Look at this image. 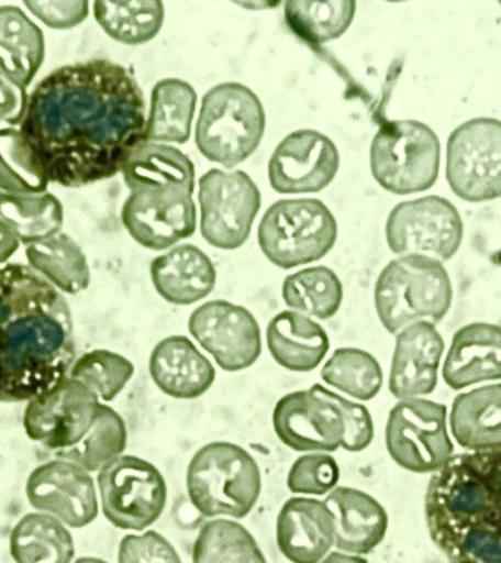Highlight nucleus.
<instances>
[{"mask_svg": "<svg viewBox=\"0 0 501 563\" xmlns=\"http://www.w3.org/2000/svg\"><path fill=\"white\" fill-rule=\"evenodd\" d=\"M20 131L48 184L87 187L122 172L145 143L143 90L113 60L64 65L35 84Z\"/></svg>", "mask_w": 501, "mask_h": 563, "instance_id": "1", "label": "nucleus"}, {"mask_svg": "<svg viewBox=\"0 0 501 563\" xmlns=\"http://www.w3.org/2000/svg\"><path fill=\"white\" fill-rule=\"evenodd\" d=\"M77 360L64 294L29 264L0 266V402H24L69 376Z\"/></svg>", "mask_w": 501, "mask_h": 563, "instance_id": "2", "label": "nucleus"}, {"mask_svg": "<svg viewBox=\"0 0 501 563\" xmlns=\"http://www.w3.org/2000/svg\"><path fill=\"white\" fill-rule=\"evenodd\" d=\"M424 508L447 563H501V451L456 453L431 477Z\"/></svg>", "mask_w": 501, "mask_h": 563, "instance_id": "3", "label": "nucleus"}, {"mask_svg": "<svg viewBox=\"0 0 501 563\" xmlns=\"http://www.w3.org/2000/svg\"><path fill=\"white\" fill-rule=\"evenodd\" d=\"M187 492L202 517L242 519L253 512L261 496V468L241 444L210 442L189 461Z\"/></svg>", "mask_w": 501, "mask_h": 563, "instance_id": "4", "label": "nucleus"}, {"mask_svg": "<svg viewBox=\"0 0 501 563\" xmlns=\"http://www.w3.org/2000/svg\"><path fill=\"white\" fill-rule=\"evenodd\" d=\"M452 302L453 286L446 267L424 255L391 260L374 288L378 319L390 334H398L417 321L439 323Z\"/></svg>", "mask_w": 501, "mask_h": 563, "instance_id": "5", "label": "nucleus"}, {"mask_svg": "<svg viewBox=\"0 0 501 563\" xmlns=\"http://www.w3.org/2000/svg\"><path fill=\"white\" fill-rule=\"evenodd\" d=\"M266 131L258 96L240 82H222L202 97L196 144L210 162L232 169L253 156Z\"/></svg>", "mask_w": 501, "mask_h": 563, "instance_id": "6", "label": "nucleus"}, {"mask_svg": "<svg viewBox=\"0 0 501 563\" xmlns=\"http://www.w3.org/2000/svg\"><path fill=\"white\" fill-rule=\"evenodd\" d=\"M442 143L433 128L415 119L387 121L369 147L372 178L396 196L426 191L437 183Z\"/></svg>", "mask_w": 501, "mask_h": 563, "instance_id": "7", "label": "nucleus"}, {"mask_svg": "<svg viewBox=\"0 0 501 563\" xmlns=\"http://www.w3.org/2000/svg\"><path fill=\"white\" fill-rule=\"evenodd\" d=\"M336 240V219L319 198L276 201L258 227L259 249L268 262L285 271L319 262Z\"/></svg>", "mask_w": 501, "mask_h": 563, "instance_id": "8", "label": "nucleus"}, {"mask_svg": "<svg viewBox=\"0 0 501 563\" xmlns=\"http://www.w3.org/2000/svg\"><path fill=\"white\" fill-rule=\"evenodd\" d=\"M101 510L119 530L143 532L158 521L167 505V483L144 457H114L97 475Z\"/></svg>", "mask_w": 501, "mask_h": 563, "instance_id": "9", "label": "nucleus"}, {"mask_svg": "<svg viewBox=\"0 0 501 563\" xmlns=\"http://www.w3.org/2000/svg\"><path fill=\"white\" fill-rule=\"evenodd\" d=\"M446 179L452 192L468 202L501 198V121L474 118L448 135Z\"/></svg>", "mask_w": 501, "mask_h": 563, "instance_id": "10", "label": "nucleus"}, {"mask_svg": "<svg viewBox=\"0 0 501 563\" xmlns=\"http://www.w3.org/2000/svg\"><path fill=\"white\" fill-rule=\"evenodd\" d=\"M385 439L391 460L416 474L435 473L455 452L446 405L428 399H400L390 409Z\"/></svg>", "mask_w": 501, "mask_h": 563, "instance_id": "11", "label": "nucleus"}, {"mask_svg": "<svg viewBox=\"0 0 501 563\" xmlns=\"http://www.w3.org/2000/svg\"><path fill=\"white\" fill-rule=\"evenodd\" d=\"M464 232L459 210L439 196L399 202L386 222V240L391 253L399 257L424 255L442 263L455 257Z\"/></svg>", "mask_w": 501, "mask_h": 563, "instance_id": "12", "label": "nucleus"}, {"mask_svg": "<svg viewBox=\"0 0 501 563\" xmlns=\"http://www.w3.org/2000/svg\"><path fill=\"white\" fill-rule=\"evenodd\" d=\"M201 235L219 250H237L248 241L261 192L244 170L210 169L198 180Z\"/></svg>", "mask_w": 501, "mask_h": 563, "instance_id": "13", "label": "nucleus"}, {"mask_svg": "<svg viewBox=\"0 0 501 563\" xmlns=\"http://www.w3.org/2000/svg\"><path fill=\"white\" fill-rule=\"evenodd\" d=\"M277 439L294 452L333 453L343 448L346 424L333 390L320 383L281 396L272 409Z\"/></svg>", "mask_w": 501, "mask_h": 563, "instance_id": "14", "label": "nucleus"}, {"mask_svg": "<svg viewBox=\"0 0 501 563\" xmlns=\"http://www.w3.org/2000/svg\"><path fill=\"white\" fill-rule=\"evenodd\" d=\"M188 329L198 345L227 373L253 367L263 352L261 329L248 308L213 299L189 316Z\"/></svg>", "mask_w": 501, "mask_h": 563, "instance_id": "15", "label": "nucleus"}, {"mask_svg": "<svg viewBox=\"0 0 501 563\" xmlns=\"http://www.w3.org/2000/svg\"><path fill=\"white\" fill-rule=\"evenodd\" d=\"M101 400L74 378L66 377L25 407L24 429L35 443L53 453L81 442L99 416Z\"/></svg>", "mask_w": 501, "mask_h": 563, "instance_id": "16", "label": "nucleus"}, {"mask_svg": "<svg viewBox=\"0 0 501 563\" xmlns=\"http://www.w3.org/2000/svg\"><path fill=\"white\" fill-rule=\"evenodd\" d=\"M26 499L38 512L52 515L66 527L84 528L99 517L94 479L74 462L52 460L26 479Z\"/></svg>", "mask_w": 501, "mask_h": 563, "instance_id": "17", "label": "nucleus"}, {"mask_svg": "<svg viewBox=\"0 0 501 563\" xmlns=\"http://www.w3.org/2000/svg\"><path fill=\"white\" fill-rule=\"evenodd\" d=\"M341 154L327 135L315 130L290 132L272 152L268 180L279 194L320 192L336 178Z\"/></svg>", "mask_w": 501, "mask_h": 563, "instance_id": "18", "label": "nucleus"}, {"mask_svg": "<svg viewBox=\"0 0 501 563\" xmlns=\"http://www.w3.org/2000/svg\"><path fill=\"white\" fill-rule=\"evenodd\" d=\"M121 219L132 240L153 251L167 250L197 229L192 194L185 191H131Z\"/></svg>", "mask_w": 501, "mask_h": 563, "instance_id": "19", "label": "nucleus"}, {"mask_svg": "<svg viewBox=\"0 0 501 563\" xmlns=\"http://www.w3.org/2000/svg\"><path fill=\"white\" fill-rule=\"evenodd\" d=\"M444 341L435 324L417 321L396 334L389 390L394 398H421L433 394Z\"/></svg>", "mask_w": 501, "mask_h": 563, "instance_id": "20", "label": "nucleus"}, {"mask_svg": "<svg viewBox=\"0 0 501 563\" xmlns=\"http://www.w3.org/2000/svg\"><path fill=\"white\" fill-rule=\"evenodd\" d=\"M277 548L289 562L319 563L332 552L336 519L324 500L293 496L276 519Z\"/></svg>", "mask_w": 501, "mask_h": 563, "instance_id": "21", "label": "nucleus"}, {"mask_svg": "<svg viewBox=\"0 0 501 563\" xmlns=\"http://www.w3.org/2000/svg\"><path fill=\"white\" fill-rule=\"evenodd\" d=\"M149 377L170 398H201L213 387L215 368L196 343L182 334L162 339L148 360Z\"/></svg>", "mask_w": 501, "mask_h": 563, "instance_id": "22", "label": "nucleus"}, {"mask_svg": "<svg viewBox=\"0 0 501 563\" xmlns=\"http://www.w3.org/2000/svg\"><path fill=\"white\" fill-rule=\"evenodd\" d=\"M336 519L338 552L365 556L377 549L389 530L385 506L359 488L337 486L324 497Z\"/></svg>", "mask_w": 501, "mask_h": 563, "instance_id": "23", "label": "nucleus"}, {"mask_svg": "<svg viewBox=\"0 0 501 563\" xmlns=\"http://www.w3.org/2000/svg\"><path fill=\"white\" fill-rule=\"evenodd\" d=\"M444 382L453 390L501 378V328L470 323L457 330L443 365Z\"/></svg>", "mask_w": 501, "mask_h": 563, "instance_id": "24", "label": "nucleus"}, {"mask_svg": "<svg viewBox=\"0 0 501 563\" xmlns=\"http://www.w3.org/2000/svg\"><path fill=\"white\" fill-rule=\"evenodd\" d=\"M156 292L174 306H191L209 297L218 272L204 251L192 244L174 246L149 264Z\"/></svg>", "mask_w": 501, "mask_h": 563, "instance_id": "25", "label": "nucleus"}, {"mask_svg": "<svg viewBox=\"0 0 501 563\" xmlns=\"http://www.w3.org/2000/svg\"><path fill=\"white\" fill-rule=\"evenodd\" d=\"M266 341L271 358L293 373L314 372L330 351L329 334L323 325L292 310L272 317L267 324Z\"/></svg>", "mask_w": 501, "mask_h": 563, "instance_id": "26", "label": "nucleus"}, {"mask_svg": "<svg viewBox=\"0 0 501 563\" xmlns=\"http://www.w3.org/2000/svg\"><path fill=\"white\" fill-rule=\"evenodd\" d=\"M130 191L193 192L196 166L187 154L169 144H141L122 169Z\"/></svg>", "mask_w": 501, "mask_h": 563, "instance_id": "27", "label": "nucleus"}, {"mask_svg": "<svg viewBox=\"0 0 501 563\" xmlns=\"http://www.w3.org/2000/svg\"><path fill=\"white\" fill-rule=\"evenodd\" d=\"M450 429L457 444L470 452L501 451V383L457 395Z\"/></svg>", "mask_w": 501, "mask_h": 563, "instance_id": "28", "label": "nucleus"}, {"mask_svg": "<svg viewBox=\"0 0 501 563\" xmlns=\"http://www.w3.org/2000/svg\"><path fill=\"white\" fill-rule=\"evenodd\" d=\"M46 57L43 30L21 8L0 7V70L25 88Z\"/></svg>", "mask_w": 501, "mask_h": 563, "instance_id": "29", "label": "nucleus"}, {"mask_svg": "<svg viewBox=\"0 0 501 563\" xmlns=\"http://www.w3.org/2000/svg\"><path fill=\"white\" fill-rule=\"evenodd\" d=\"M9 552L15 563H73L75 543L68 527L59 519L31 512L12 528Z\"/></svg>", "mask_w": 501, "mask_h": 563, "instance_id": "30", "label": "nucleus"}, {"mask_svg": "<svg viewBox=\"0 0 501 563\" xmlns=\"http://www.w3.org/2000/svg\"><path fill=\"white\" fill-rule=\"evenodd\" d=\"M197 91L191 84L166 78L153 87L147 118V143L185 144L191 136Z\"/></svg>", "mask_w": 501, "mask_h": 563, "instance_id": "31", "label": "nucleus"}, {"mask_svg": "<svg viewBox=\"0 0 501 563\" xmlns=\"http://www.w3.org/2000/svg\"><path fill=\"white\" fill-rule=\"evenodd\" d=\"M29 266L60 292L77 295L90 286L91 273L81 246L60 232L25 246Z\"/></svg>", "mask_w": 501, "mask_h": 563, "instance_id": "32", "label": "nucleus"}, {"mask_svg": "<svg viewBox=\"0 0 501 563\" xmlns=\"http://www.w3.org/2000/svg\"><path fill=\"white\" fill-rule=\"evenodd\" d=\"M0 220L24 245L56 236L64 227V206L52 192L12 194L0 191Z\"/></svg>", "mask_w": 501, "mask_h": 563, "instance_id": "33", "label": "nucleus"}, {"mask_svg": "<svg viewBox=\"0 0 501 563\" xmlns=\"http://www.w3.org/2000/svg\"><path fill=\"white\" fill-rule=\"evenodd\" d=\"M96 21L101 30L126 46H140L152 42L160 33L165 22V4L160 0H134V2L92 3Z\"/></svg>", "mask_w": 501, "mask_h": 563, "instance_id": "34", "label": "nucleus"}, {"mask_svg": "<svg viewBox=\"0 0 501 563\" xmlns=\"http://www.w3.org/2000/svg\"><path fill=\"white\" fill-rule=\"evenodd\" d=\"M192 563H268L248 528L231 518H214L193 541Z\"/></svg>", "mask_w": 501, "mask_h": 563, "instance_id": "35", "label": "nucleus"}, {"mask_svg": "<svg viewBox=\"0 0 501 563\" xmlns=\"http://www.w3.org/2000/svg\"><path fill=\"white\" fill-rule=\"evenodd\" d=\"M281 297L292 311L329 320L341 310L343 285L327 266L307 267L286 277Z\"/></svg>", "mask_w": 501, "mask_h": 563, "instance_id": "36", "label": "nucleus"}, {"mask_svg": "<svg viewBox=\"0 0 501 563\" xmlns=\"http://www.w3.org/2000/svg\"><path fill=\"white\" fill-rule=\"evenodd\" d=\"M355 13L354 0H289L285 3L289 29L315 46L342 37L349 30Z\"/></svg>", "mask_w": 501, "mask_h": 563, "instance_id": "37", "label": "nucleus"}, {"mask_svg": "<svg viewBox=\"0 0 501 563\" xmlns=\"http://www.w3.org/2000/svg\"><path fill=\"white\" fill-rule=\"evenodd\" d=\"M321 380L347 398L371 400L380 394L385 374L376 356L359 347H337L321 367Z\"/></svg>", "mask_w": 501, "mask_h": 563, "instance_id": "38", "label": "nucleus"}, {"mask_svg": "<svg viewBox=\"0 0 501 563\" xmlns=\"http://www.w3.org/2000/svg\"><path fill=\"white\" fill-rule=\"evenodd\" d=\"M126 443L125 421L112 407L101 404L94 424L84 435L81 442L73 448L55 452V457L74 462L88 473H94V471L103 468L114 457L123 455Z\"/></svg>", "mask_w": 501, "mask_h": 563, "instance_id": "39", "label": "nucleus"}, {"mask_svg": "<svg viewBox=\"0 0 501 563\" xmlns=\"http://www.w3.org/2000/svg\"><path fill=\"white\" fill-rule=\"evenodd\" d=\"M135 367L125 356L108 350L86 352L75 360L69 376L103 402H112L134 377Z\"/></svg>", "mask_w": 501, "mask_h": 563, "instance_id": "40", "label": "nucleus"}, {"mask_svg": "<svg viewBox=\"0 0 501 563\" xmlns=\"http://www.w3.org/2000/svg\"><path fill=\"white\" fill-rule=\"evenodd\" d=\"M48 183L26 147L20 128H0V191L46 192Z\"/></svg>", "mask_w": 501, "mask_h": 563, "instance_id": "41", "label": "nucleus"}, {"mask_svg": "<svg viewBox=\"0 0 501 563\" xmlns=\"http://www.w3.org/2000/svg\"><path fill=\"white\" fill-rule=\"evenodd\" d=\"M341 466L332 453H302L290 465L286 486L294 496L325 497L338 486Z\"/></svg>", "mask_w": 501, "mask_h": 563, "instance_id": "42", "label": "nucleus"}, {"mask_svg": "<svg viewBox=\"0 0 501 563\" xmlns=\"http://www.w3.org/2000/svg\"><path fill=\"white\" fill-rule=\"evenodd\" d=\"M118 563H183L174 544L154 530L127 534L119 543Z\"/></svg>", "mask_w": 501, "mask_h": 563, "instance_id": "43", "label": "nucleus"}, {"mask_svg": "<svg viewBox=\"0 0 501 563\" xmlns=\"http://www.w3.org/2000/svg\"><path fill=\"white\" fill-rule=\"evenodd\" d=\"M35 18L53 30H69L87 20L90 3L86 0H33L24 2Z\"/></svg>", "mask_w": 501, "mask_h": 563, "instance_id": "44", "label": "nucleus"}, {"mask_svg": "<svg viewBox=\"0 0 501 563\" xmlns=\"http://www.w3.org/2000/svg\"><path fill=\"white\" fill-rule=\"evenodd\" d=\"M333 399L336 400L345 418L346 439L342 449L352 453L365 451L374 440L371 412L363 404L347 399L337 391H333Z\"/></svg>", "mask_w": 501, "mask_h": 563, "instance_id": "45", "label": "nucleus"}, {"mask_svg": "<svg viewBox=\"0 0 501 563\" xmlns=\"http://www.w3.org/2000/svg\"><path fill=\"white\" fill-rule=\"evenodd\" d=\"M26 88L0 70V128H20L29 106Z\"/></svg>", "mask_w": 501, "mask_h": 563, "instance_id": "46", "label": "nucleus"}, {"mask_svg": "<svg viewBox=\"0 0 501 563\" xmlns=\"http://www.w3.org/2000/svg\"><path fill=\"white\" fill-rule=\"evenodd\" d=\"M20 245L21 242L18 241L15 233L0 220V266L8 263V260L16 253Z\"/></svg>", "mask_w": 501, "mask_h": 563, "instance_id": "47", "label": "nucleus"}, {"mask_svg": "<svg viewBox=\"0 0 501 563\" xmlns=\"http://www.w3.org/2000/svg\"><path fill=\"white\" fill-rule=\"evenodd\" d=\"M319 563H368L364 556L345 552H330L327 556L321 559Z\"/></svg>", "mask_w": 501, "mask_h": 563, "instance_id": "48", "label": "nucleus"}, {"mask_svg": "<svg viewBox=\"0 0 501 563\" xmlns=\"http://www.w3.org/2000/svg\"><path fill=\"white\" fill-rule=\"evenodd\" d=\"M73 563H109V562L104 561V559H100V558L84 556V558L77 559V561H74Z\"/></svg>", "mask_w": 501, "mask_h": 563, "instance_id": "49", "label": "nucleus"}, {"mask_svg": "<svg viewBox=\"0 0 501 563\" xmlns=\"http://www.w3.org/2000/svg\"><path fill=\"white\" fill-rule=\"evenodd\" d=\"M499 3H500V7H501V2H499Z\"/></svg>", "mask_w": 501, "mask_h": 563, "instance_id": "50", "label": "nucleus"}]
</instances>
